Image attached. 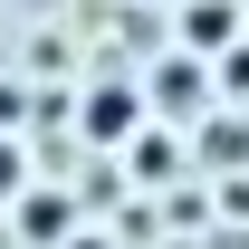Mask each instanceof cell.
Here are the masks:
<instances>
[{"instance_id":"6da1fadb","label":"cell","mask_w":249,"mask_h":249,"mask_svg":"<svg viewBox=\"0 0 249 249\" xmlns=\"http://www.w3.org/2000/svg\"><path fill=\"white\" fill-rule=\"evenodd\" d=\"M144 115H154V96L124 87V77H106V87L77 96V134H87V144H134V134H144Z\"/></svg>"},{"instance_id":"7a4b0ae2","label":"cell","mask_w":249,"mask_h":249,"mask_svg":"<svg viewBox=\"0 0 249 249\" xmlns=\"http://www.w3.org/2000/svg\"><path fill=\"white\" fill-rule=\"evenodd\" d=\"M211 87H220V67L201 58V48H173V58H154V77H144V96H154V115H201L211 106Z\"/></svg>"},{"instance_id":"3957f363","label":"cell","mask_w":249,"mask_h":249,"mask_svg":"<svg viewBox=\"0 0 249 249\" xmlns=\"http://www.w3.org/2000/svg\"><path fill=\"white\" fill-rule=\"evenodd\" d=\"M173 19H182V48H201V58H220V48L249 38L240 0H173Z\"/></svg>"},{"instance_id":"277c9868","label":"cell","mask_w":249,"mask_h":249,"mask_svg":"<svg viewBox=\"0 0 249 249\" xmlns=\"http://www.w3.org/2000/svg\"><path fill=\"white\" fill-rule=\"evenodd\" d=\"M124 154H134V173H144V182H182V144H173V134H154V124H144Z\"/></svg>"},{"instance_id":"5b68a950","label":"cell","mask_w":249,"mask_h":249,"mask_svg":"<svg viewBox=\"0 0 249 249\" xmlns=\"http://www.w3.org/2000/svg\"><path fill=\"white\" fill-rule=\"evenodd\" d=\"M19 230H29V240H77V220H67L58 192H19Z\"/></svg>"},{"instance_id":"8992f818","label":"cell","mask_w":249,"mask_h":249,"mask_svg":"<svg viewBox=\"0 0 249 249\" xmlns=\"http://www.w3.org/2000/svg\"><path fill=\"white\" fill-rule=\"evenodd\" d=\"M201 154H211V163H249V124L240 115H211V124H201Z\"/></svg>"},{"instance_id":"52a82bcc","label":"cell","mask_w":249,"mask_h":249,"mask_svg":"<svg viewBox=\"0 0 249 249\" xmlns=\"http://www.w3.org/2000/svg\"><path fill=\"white\" fill-rule=\"evenodd\" d=\"M19 192H29V154L0 134V201H19Z\"/></svg>"},{"instance_id":"ba28073f","label":"cell","mask_w":249,"mask_h":249,"mask_svg":"<svg viewBox=\"0 0 249 249\" xmlns=\"http://www.w3.org/2000/svg\"><path fill=\"white\" fill-rule=\"evenodd\" d=\"M211 67H220V96H230V87H240V96H249V38H240V48H220V58H211Z\"/></svg>"},{"instance_id":"9c48e42d","label":"cell","mask_w":249,"mask_h":249,"mask_svg":"<svg viewBox=\"0 0 249 249\" xmlns=\"http://www.w3.org/2000/svg\"><path fill=\"white\" fill-rule=\"evenodd\" d=\"M19 96H29V87H19V77H0V134H10V124L29 115V106H19Z\"/></svg>"},{"instance_id":"30bf717a","label":"cell","mask_w":249,"mask_h":249,"mask_svg":"<svg viewBox=\"0 0 249 249\" xmlns=\"http://www.w3.org/2000/svg\"><path fill=\"white\" fill-rule=\"evenodd\" d=\"M58 249H115V240H96V230H77V240H58Z\"/></svg>"}]
</instances>
